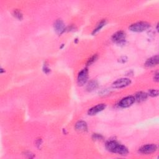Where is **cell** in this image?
<instances>
[{"instance_id":"6da1fadb","label":"cell","mask_w":159,"mask_h":159,"mask_svg":"<svg viewBox=\"0 0 159 159\" xmlns=\"http://www.w3.org/2000/svg\"><path fill=\"white\" fill-rule=\"evenodd\" d=\"M106 149L113 152L120 154L121 155H125L128 153L129 151L124 145L119 144L117 142L115 141H108L106 144Z\"/></svg>"},{"instance_id":"7a4b0ae2","label":"cell","mask_w":159,"mask_h":159,"mask_svg":"<svg viewBox=\"0 0 159 159\" xmlns=\"http://www.w3.org/2000/svg\"><path fill=\"white\" fill-rule=\"evenodd\" d=\"M150 26L149 23L147 22L141 21L132 24L129 27V29L133 32H136V33H141V32L148 29Z\"/></svg>"},{"instance_id":"3957f363","label":"cell","mask_w":159,"mask_h":159,"mask_svg":"<svg viewBox=\"0 0 159 159\" xmlns=\"http://www.w3.org/2000/svg\"><path fill=\"white\" fill-rule=\"evenodd\" d=\"M125 33L124 31H118L113 34L112 37V40L114 42L117 44H123L125 41Z\"/></svg>"},{"instance_id":"277c9868","label":"cell","mask_w":159,"mask_h":159,"mask_svg":"<svg viewBox=\"0 0 159 159\" xmlns=\"http://www.w3.org/2000/svg\"><path fill=\"white\" fill-rule=\"evenodd\" d=\"M131 83V81L130 79L126 78H122L115 81L113 83L112 86L114 88H122L125 86H128Z\"/></svg>"},{"instance_id":"5b68a950","label":"cell","mask_w":159,"mask_h":159,"mask_svg":"<svg viewBox=\"0 0 159 159\" xmlns=\"http://www.w3.org/2000/svg\"><path fill=\"white\" fill-rule=\"evenodd\" d=\"M136 100L135 98L133 96H129L124 98L123 99H122L118 105L119 107L122 108H128L129 106H131L134 102H135Z\"/></svg>"},{"instance_id":"8992f818","label":"cell","mask_w":159,"mask_h":159,"mask_svg":"<svg viewBox=\"0 0 159 159\" xmlns=\"http://www.w3.org/2000/svg\"><path fill=\"white\" fill-rule=\"evenodd\" d=\"M88 78V70L87 69H85L82 70L78 74V78H77V82L78 85L82 86L85 85Z\"/></svg>"},{"instance_id":"52a82bcc","label":"cell","mask_w":159,"mask_h":159,"mask_svg":"<svg viewBox=\"0 0 159 159\" xmlns=\"http://www.w3.org/2000/svg\"><path fill=\"white\" fill-rule=\"evenodd\" d=\"M157 149V147L155 144H147L142 146L139 149V152L144 154H150L155 152Z\"/></svg>"},{"instance_id":"ba28073f","label":"cell","mask_w":159,"mask_h":159,"mask_svg":"<svg viewBox=\"0 0 159 159\" xmlns=\"http://www.w3.org/2000/svg\"><path fill=\"white\" fill-rule=\"evenodd\" d=\"M54 29L56 33L58 34H62L65 31L66 27L65 24L63 23L62 20L57 19L54 23Z\"/></svg>"},{"instance_id":"9c48e42d","label":"cell","mask_w":159,"mask_h":159,"mask_svg":"<svg viewBox=\"0 0 159 159\" xmlns=\"http://www.w3.org/2000/svg\"><path fill=\"white\" fill-rule=\"evenodd\" d=\"M106 108V105L104 103H101V104H99L97 106H95L93 108H91V109H89V111H88V114L90 116H93L97 114V113L103 111Z\"/></svg>"},{"instance_id":"30bf717a","label":"cell","mask_w":159,"mask_h":159,"mask_svg":"<svg viewBox=\"0 0 159 159\" xmlns=\"http://www.w3.org/2000/svg\"><path fill=\"white\" fill-rule=\"evenodd\" d=\"M158 55H155L147 59L145 63V66L147 67H152L158 64Z\"/></svg>"},{"instance_id":"8fae6325","label":"cell","mask_w":159,"mask_h":159,"mask_svg":"<svg viewBox=\"0 0 159 159\" xmlns=\"http://www.w3.org/2000/svg\"><path fill=\"white\" fill-rule=\"evenodd\" d=\"M75 129L80 132H85L87 131V124L86 123V122L83 121H78L75 124Z\"/></svg>"},{"instance_id":"7c38bea8","label":"cell","mask_w":159,"mask_h":159,"mask_svg":"<svg viewBox=\"0 0 159 159\" xmlns=\"http://www.w3.org/2000/svg\"><path fill=\"white\" fill-rule=\"evenodd\" d=\"M147 96H148V94L146 93L140 91L136 94V97L134 98H135V100L137 102H142L147 100Z\"/></svg>"},{"instance_id":"4fadbf2b","label":"cell","mask_w":159,"mask_h":159,"mask_svg":"<svg viewBox=\"0 0 159 159\" xmlns=\"http://www.w3.org/2000/svg\"><path fill=\"white\" fill-rule=\"evenodd\" d=\"M98 87V84L97 81L95 80H91L88 83L86 86V89L89 91H92L93 90L97 89Z\"/></svg>"},{"instance_id":"5bb4252c","label":"cell","mask_w":159,"mask_h":159,"mask_svg":"<svg viewBox=\"0 0 159 159\" xmlns=\"http://www.w3.org/2000/svg\"><path fill=\"white\" fill-rule=\"evenodd\" d=\"M105 24H106V21H105V20L101 21L97 25V26L96 27V28H95V29L93 30L92 34H95L96 33H97L98 32H99V31L105 26Z\"/></svg>"},{"instance_id":"9a60e30c","label":"cell","mask_w":159,"mask_h":159,"mask_svg":"<svg viewBox=\"0 0 159 159\" xmlns=\"http://www.w3.org/2000/svg\"><path fill=\"white\" fill-rule=\"evenodd\" d=\"M13 14L18 19H19V20H22V17H23L22 14L19 10H14L13 11Z\"/></svg>"},{"instance_id":"2e32d148","label":"cell","mask_w":159,"mask_h":159,"mask_svg":"<svg viewBox=\"0 0 159 159\" xmlns=\"http://www.w3.org/2000/svg\"><path fill=\"white\" fill-rule=\"evenodd\" d=\"M149 95L152 97H155L158 95V91L155 89H150L149 90Z\"/></svg>"},{"instance_id":"e0dca14e","label":"cell","mask_w":159,"mask_h":159,"mask_svg":"<svg viewBox=\"0 0 159 159\" xmlns=\"http://www.w3.org/2000/svg\"><path fill=\"white\" fill-rule=\"evenodd\" d=\"M97 58H98V55H97V54H95V55H94L93 56H92V57L88 60V62H87V65H88V66L91 65L93 63H94L95 61L97 60Z\"/></svg>"},{"instance_id":"ac0fdd59","label":"cell","mask_w":159,"mask_h":159,"mask_svg":"<svg viewBox=\"0 0 159 159\" xmlns=\"http://www.w3.org/2000/svg\"><path fill=\"white\" fill-rule=\"evenodd\" d=\"M93 139L94 140H102L103 136L98 134H94L93 136Z\"/></svg>"},{"instance_id":"d6986e66","label":"cell","mask_w":159,"mask_h":159,"mask_svg":"<svg viewBox=\"0 0 159 159\" xmlns=\"http://www.w3.org/2000/svg\"><path fill=\"white\" fill-rule=\"evenodd\" d=\"M153 79H154V80H155V81H157V82H158V80H159V77H158V72H157V73L155 74Z\"/></svg>"}]
</instances>
